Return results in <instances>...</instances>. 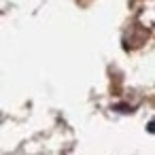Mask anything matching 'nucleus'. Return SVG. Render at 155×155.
Instances as JSON below:
<instances>
[]
</instances>
